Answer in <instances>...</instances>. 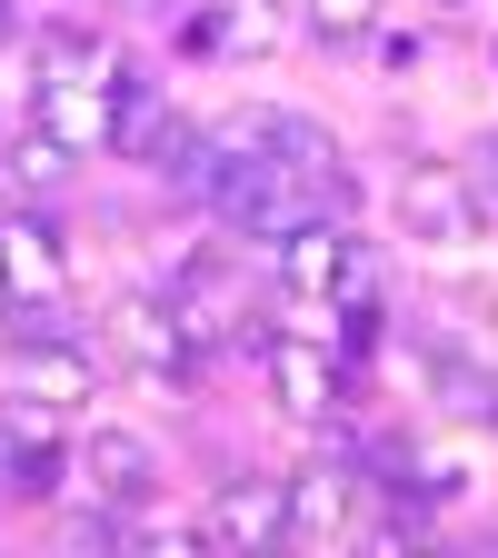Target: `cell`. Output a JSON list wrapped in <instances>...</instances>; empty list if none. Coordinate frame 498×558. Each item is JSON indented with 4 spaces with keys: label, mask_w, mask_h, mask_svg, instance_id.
I'll return each instance as SVG.
<instances>
[{
    "label": "cell",
    "mask_w": 498,
    "mask_h": 558,
    "mask_svg": "<svg viewBox=\"0 0 498 558\" xmlns=\"http://www.w3.org/2000/svg\"><path fill=\"white\" fill-rule=\"evenodd\" d=\"M469 190H478V209H498V130L469 150Z\"/></svg>",
    "instance_id": "obj_16"
},
{
    "label": "cell",
    "mask_w": 498,
    "mask_h": 558,
    "mask_svg": "<svg viewBox=\"0 0 498 558\" xmlns=\"http://www.w3.org/2000/svg\"><path fill=\"white\" fill-rule=\"evenodd\" d=\"M70 488V439H21L0 418V509H60Z\"/></svg>",
    "instance_id": "obj_11"
},
{
    "label": "cell",
    "mask_w": 498,
    "mask_h": 558,
    "mask_svg": "<svg viewBox=\"0 0 498 558\" xmlns=\"http://www.w3.org/2000/svg\"><path fill=\"white\" fill-rule=\"evenodd\" d=\"M199 529H209V548H230V558L290 548V478H259V469L209 478V509H199Z\"/></svg>",
    "instance_id": "obj_4"
},
{
    "label": "cell",
    "mask_w": 498,
    "mask_h": 558,
    "mask_svg": "<svg viewBox=\"0 0 498 558\" xmlns=\"http://www.w3.org/2000/svg\"><path fill=\"white\" fill-rule=\"evenodd\" d=\"M269 269H279V290H290V300H329V310L379 300V250L349 230V220H309V230H290V240L269 250Z\"/></svg>",
    "instance_id": "obj_3"
},
{
    "label": "cell",
    "mask_w": 498,
    "mask_h": 558,
    "mask_svg": "<svg viewBox=\"0 0 498 558\" xmlns=\"http://www.w3.org/2000/svg\"><path fill=\"white\" fill-rule=\"evenodd\" d=\"M488 60H498V50H488Z\"/></svg>",
    "instance_id": "obj_20"
},
{
    "label": "cell",
    "mask_w": 498,
    "mask_h": 558,
    "mask_svg": "<svg viewBox=\"0 0 498 558\" xmlns=\"http://www.w3.org/2000/svg\"><path fill=\"white\" fill-rule=\"evenodd\" d=\"M360 499H369V478H360L349 449L290 469V548H339L349 529H360Z\"/></svg>",
    "instance_id": "obj_6"
},
{
    "label": "cell",
    "mask_w": 498,
    "mask_h": 558,
    "mask_svg": "<svg viewBox=\"0 0 498 558\" xmlns=\"http://www.w3.org/2000/svg\"><path fill=\"white\" fill-rule=\"evenodd\" d=\"M70 469H81V488L90 499H150V488H170V459H160V439L150 429H120V418H100V429H81L70 439Z\"/></svg>",
    "instance_id": "obj_5"
},
{
    "label": "cell",
    "mask_w": 498,
    "mask_h": 558,
    "mask_svg": "<svg viewBox=\"0 0 498 558\" xmlns=\"http://www.w3.org/2000/svg\"><path fill=\"white\" fill-rule=\"evenodd\" d=\"M170 120H180V100L160 81V60H110V160L150 170V150L170 140Z\"/></svg>",
    "instance_id": "obj_8"
},
{
    "label": "cell",
    "mask_w": 498,
    "mask_h": 558,
    "mask_svg": "<svg viewBox=\"0 0 498 558\" xmlns=\"http://www.w3.org/2000/svg\"><path fill=\"white\" fill-rule=\"evenodd\" d=\"M259 389L279 399V418H300V429H319V439L360 409V369H349L329 339H300V329L259 339Z\"/></svg>",
    "instance_id": "obj_2"
},
{
    "label": "cell",
    "mask_w": 498,
    "mask_h": 558,
    "mask_svg": "<svg viewBox=\"0 0 498 558\" xmlns=\"http://www.w3.org/2000/svg\"><path fill=\"white\" fill-rule=\"evenodd\" d=\"M21 31H31V11H21V0H0V50H11Z\"/></svg>",
    "instance_id": "obj_18"
},
{
    "label": "cell",
    "mask_w": 498,
    "mask_h": 558,
    "mask_svg": "<svg viewBox=\"0 0 498 558\" xmlns=\"http://www.w3.org/2000/svg\"><path fill=\"white\" fill-rule=\"evenodd\" d=\"M439 11H459V0H439Z\"/></svg>",
    "instance_id": "obj_19"
},
{
    "label": "cell",
    "mask_w": 498,
    "mask_h": 558,
    "mask_svg": "<svg viewBox=\"0 0 498 558\" xmlns=\"http://www.w3.org/2000/svg\"><path fill=\"white\" fill-rule=\"evenodd\" d=\"M31 130H50L70 160H110V81H90V70L40 81L31 90Z\"/></svg>",
    "instance_id": "obj_9"
},
{
    "label": "cell",
    "mask_w": 498,
    "mask_h": 558,
    "mask_svg": "<svg viewBox=\"0 0 498 558\" xmlns=\"http://www.w3.org/2000/svg\"><path fill=\"white\" fill-rule=\"evenodd\" d=\"M379 11H389V0H309V40L349 50V40H369V31H379Z\"/></svg>",
    "instance_id": "obj_15"
},
{
    "label": "cell",
    "mask_w": 498,
    "mask_h": 558,
    "mask_svg": "<svg viewBox=\"0 0 498 558\" xmlns=\"http://www.w3.org/2000/svg\"><path fill=\"white\" fill-rule=\"evenodd\" d=\"M100 349H110V369H130L139 389H160V399H190L209 379V349L180 329L170 290H130L110 319H100Z\"/></svg>",
    "instance_id": "obj_1"
},
{
    "label": "cell",
    "mask_w": 498,
    "mask_h": 558,
    "mask_svg": "<svg viewBox=\"0 0 498 558\" xmlns=\"http://www.w3.org/2000/svg\"><path fill=\"white\" fill-rule=\"evenodd\" d=\"M50 290H70L60 220H50V199H11L0 209V300H50Z\"/></svg>",
    "instance_id": "obj_7"
},
{
    "label": "cell",
    "mask_w": 498,
    "mask_h": 558,
    "mask_svg": "<svg viewBox=\"0 0 498 558\" xmlns=\"http://www.w3.org/2000/svg\"><path fill=\"white\" fill-rule=\"evenodd\" d=\"M150 180L190 209H209V180H220V140H209V120H170V140L150 150Z\"/></svg>",
    "instance_id": "obj_12"
},
{
    "label": "cell",
    "mask_w": 498,
    "mask_h": 558,
    "mask_svg": "<svg viewBox=\"0 0 498 558\" xmlns=\"http://www.w3.org/2000/svg\"><path fill=\"white\" fill-rule=\"evenodd\" d=\"M379 60H389V70H418V60H429V31H389Z\"/></svg>",
    "instance_id": "obj_17"
},
{
    "label": "cell",
    "mask_w": 498,
    "mask_h": 558,
    "mask_svg": "<svg viewBox=\"0 0 498 558\" xmlns=\"http://www.w3.org/2000/svg\"><path fill=\"white\" fill-rule=\"evenodd\" d=\"M70 170H81V160H70L50 130H11V140H0V190H11V199H60Z\"/></svg>",
    "instance_id": "obj_13"
},
{
    "label": "cell",
    "mask_w": 498,
    "mask_h": 558,
    "mask_svg": "<svg viewBox=\"0 0 498 558\" xmlns=\"http://www.w3.org/2000/svg\"><path fill=\"white\" fill-rule=\"evenodd\" d=\"M429 399L459 418V429H498V369H488V360H469V349L429 360Z\"/></svg>",
    "instance_id": "obj_14"
},
{
    "label": "cell",
    "mask_w": 498,
    "mask_h": 558,
    "mask_svg": "<svg viewBox=\"0 0 498 558\" xmlns=\"http://www.w3.org/2000/svg\"><path fill=\"white\" fill-rule=\"evenodd\" d=\"M399 220H409V240H469L488 209H478V190H469V170H449V160H418L409 180H399Z\"/></svg>",
    "instance_id": "obj_10"
}]
</instances>
